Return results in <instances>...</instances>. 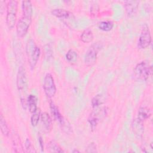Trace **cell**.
<instances>
[{"instance_id": "1", "label": "cell", "mask_w": 153, "mask_h": 153, "mask_svg": "<svg viewBox=\"0 0 153 153\" xmlns=\"http://www.w3.org/2000/svg\"><path fill=\"white\" fill-rule=\"evenodd\" d=\"M17 87L20 94V98L22 105L23 108L26 109L27 105V98L26 95L27 91V81L26 77V71L23 66H20L19 68V71L17 74Z\"/></svg>"}, {"instance_id": "2", "label": "cell", "mask_w": 153, "mask_h": 153, "mask_svg": "<svg viewBox=\"0 0 153 153\" xmlns=\"http://www.w3.org/2000/svg\"><path fill=\"white\" fill-rule=\"evenodd\" d=\"M26 54L28 57V62L32 69L36 66L39 59L41 50L35 43L34 41L30 39L27 41L26 47Z\"/></svg>"}, {"instance_id": "3", "label": "cell", "mask_w": 153, "mask_h": 153, "mask_svg": "<svg viewBox=\"0 0 153 153\" xmlns=\"http://www.w3.org/2000/svg\"><path fill=\"white\" fill-rule=\"evenodd\" d=\"M152 72V67L146 61L137 63L133 70L135 78L140 81H146L151 76Z\"/></svg>"}, {"instance_id": "4", "label": "cell", "mask_w": 153, "mask_h": 153, "mask_svg": "<svg viewBox=\"0 0 153 153\" xmlns=\"http://www.w3.org/2000/svg\"><path fill=\"white\" fill-rule=\"evenodd\" d=\"M18 2L16 0L10 1L7 5L6 23L10 29H13L16 22Z\"/></svg>"}, {"instance_id": "5", "label": "cell", "mask_w": 153, "mask_h": 153, "mask_svg": "<svg viewBox=\"0 0 153 153\" xmlns=\"http://www.w3.org/2000/svg\"><path fill=\"white\" fill-rule=\"evenodd\" d=\"M102 47L100 42L94 43L89 47L84 56V62L87 66H91L95 63L97 54Z\"/></svg>"}, {"instance_id": "6", "label": "cell", "mask_w": 153, "mask_h": 153, "mask_svg": "<svg viewBox=\"0 0 153 153\" xmlns=\"http://www.w3.org/2000/svg\"><path fill=\"white\" fill-rule=\"evenodd\" d=\"M32 22V17L22 16L16 23V32L19 37L25 36L30 27Z\"/></svg>"}, {"instance_id": "7", "label": "cell", "mask_w": 153, "mask_h": 153, "mask_svg": "<svg viewBox=\"0 0 153 153\" xmlns=\"http://www.w3.org/2000/svg\"><path fill=\"white\" fill-rule=\"evenodd\" d=\"M43 88L45 95L49 97H53L57 91L54 78L51 74H47L44 78Z\"/></svg>"}, {"instance_id": "8", "label": "cell", "mask_w": 153, "mask_h": 153, "mask_svg": "<svg viewBox=\"0 0 153 153\" xmlns=\"http://www.w3.org/2000/svg\"><path fill=\"white\" fill-rule=\"evenodd\" d=\"M91 113L90 114L88 117V122L92 128H94L96 126L99 121L104 118L107 114V109L106 107L99 108L96 107Z\"/></svg>"}, {"instance_id": "9", "label": "cell", "mask_w": 153, "mask_h": 153, "mask_svg": "<svg viewBox=\"0 0 153 153\" xmlns=\"http://www.w3.org/2000/svg\"><path fill=\"white\" fill-rule=\"evenodd\" d=\"M151 42V35L147 25L143 26L138 41V47L141 49L147 48Z\"/></svg>"}, {"instance_id": "10", "label": "cell", "mask_w": 153, "mask_h": 153, "mask_svg": "<svg viewBox=\"0 0 153 153\" xmlns=\"http://www.w3.org/2000/svg\"><path fill=\"white\" fill-rule=\"evenodd\" d=\"M49 105H50L51 112L54 120H56L62 126V127L68 128V126L66 125L67 121L63 118V117L60 112L58 108L56 106V105L54 104V103L53 101H50Z\"/></svg>"}, {"instance_id": "11", "label": "cell", "mask_w": 153, "mask_h": 153, "mask_svg": "<svg viewBox=\"0 0 153 153\" xmlns=\"http://www.w3.org/2000/svg\"><path fill=\"white\" fill-rule=\"evenodd\" d=\"M40 120L44 132L50 133L53 127L52 120L50 115L47 112H44L41 114Z\"/></svg>"}, {"instance_id": "12", "label": "cell", "mask_w": 153, "mask_h": 153, "mask_svg": "<svg viewBox=\"0 0 153 153\" xmlns=\"http://www.w3.org/2000/svg\"><path fill=\"white\" fill-rule=\"evenodd\" d=\"M139 2L138 1H126L124 2V7L128 17L134 16L138 8Z\"/></svg>"}, {"instance_id": "13", "label": "cell", "mask_w": 153, "mask_h": 153, "mask_svg": "<svg viewBox=\"0 0 153 153\" xmlns=\"http://www.w3.org/2000/svg\"><path fill=\"white\" fill-rule=\"evenodd\" d=\"M51 14L57 18L67 19L72 16V13L63 8H55L51 10Z\"/></svg>"}, {"instance_id": "14", "label": "cell", "mask_w": 153, "mask_h": 153, "mask_svg": "<svg viewBox=\"0 0 153 153\" xmlns=\"http://www.w3.org/2000/svg\"><path fill=\"white\" fill-rule=\"evenodd\" d=\"M23 16L32 17L33 13L32 5L30 1H23L22 2Z\"/></svg>"}, {"instance_id": "15", "label": "cell", "mask_w": 153, "mask_h": 153, "mask_svg": "<svg viewBox=\"0 0 153 153\" xmlns=\"http://www.w3.org/2000/svg\"><path fill=\"white\" fill-rule=\"evenodd\" d=\"M151 115V110L147 107H140L137 113V119L142 122L143 121L148 119Z\"/></svg>"}, {"instance_id": "16", "label": "cell", "mask_w": 153, "mask_h": 153, "mask_svg": "<svg viewBox=\"0 0 153 153\" xmlns=\"http://www.w3.org/2000/svg\"><path fill=\"white\" fill-rule=\"evenodd\" d=\"M37 97L33 94H29L27 98V105L31 113L34 112L38 108Z\"/></svg>"}, {"instance_id": "17", "label": "cell", "mask_w": 153, "mask_h": 153, "mask_svg": "<svg viewBox=\"0 0 153 153\" xmlns=\"http://www.w3.org/2000/svg\"><path fill=\"white\" fill-rule=\"evenodd\" d=\"M94 35L92 30L90 29H85L80 36V39L85 43H89L93 40Z\"/></svg>"}, {"instance_id": "18", "label": "cell", "mask_w": 153, "mask_h": 153, "mask_svg": "<svg viewBox=\"0 0 153 153\" xmlns=\"http://www.w3.org/2000/svg\"><path fill=\"white\" fill-rule=\"evenodd\" d=\"M47 148L50 152H63L64 151L60 147V146L55 140H50L47 145Z\"/></svg>"}, {"instance_id": "19", "label": "cell", "mask_w": 153, "mask_h": 153, "mask_svg": "<svg viewBox=\"0 0 153 153\" xmlns=\"http://www.w3.org/2000/svg\"><path fill=\"white\" fill-rule=\"evenodd\" d=\"M0 128L1 133L4 136H8L9 135L10 130L5 120V118L2 114L0 115Z\"/></svg>"}, {"instance_id": "20", "label": "cell", "mask_w": 153, "mask_h": 153, "mask_svg": "<svg viewBox=\"0 0 153 153\" xmlns=\"http://www.w3.org/2000/svg\"><path fill=\"white\" fill-rule=\"evenodd\" d=\"M66 59L70 63L76 62L78 59L77 52L73 49L69 50L66 54Z\"/></svg>"}, {"instance_id": "21", "label": "cell", "mask_w": 153, "mask_h": 153, "mask_svg": "<svg viewBox=\"0 0 153 153\" xmlns=\"http://www.w3.org/2000/svg\"><path fill=\"white\" fill-rule=\"evenodd\" d=\"M41 114V110L39 108H38L37 109L32 113V115L30 117V123L32 126H36L38 124L40 120Z\"/></svg>"}, {"instance_id": "22", "label": "cell", "mask_w": 153, "mask_h": 153, "mask_svg": "<svg viewBox=\"0 0 153 153\" xmlns=\"http://www.w3.org/2000/svg\"><path fill=\"white\" fill-rule=\"evenodd\" d=\"M114 26V24L111 21H102L98 25L99 28L103 31H109Z\"/></svg>"}, {"instance_id": "23", "label": "cell", "mask_w": 153, "mask_h": 153, "mask_svg": "<svg viewBox=\"0 0 153 153\" xmlns=\"http://www.w3.org/2000/svg\"><path fill=\"white\" fill-rule=\"evenodd\" d=\"M104 101V99L102 94H97L95 96L92 100H91V104L93 105V108H96L99 106L100 105L103 103Z\"/></svg>"}, {"instance_id": "24", "label": "cell", "mask_w": 153, "mask_h": 153, "mask_svg": "<svg viewBox=\"0 0 153 153\" xmlns=\"http://www.w3.org/2000/svg\"><path fill=\"white\" fill-rule=\"evenodd\" d=\"M85 152H97V148H96V145H95V143L94 142H91L90 143L87 147L86 149H85Z\"/></svg>"}, {"instance_id": "25", "label": "cell", "mask_w": 153, "mask_h": 153, "mask_svg": "<svg viewBox=\"0 0 153 153\" xmlns=\"http://www.w3.org/2000/svg\"><path fill=\"white\" fill-rule=\"evenodd\" d=\"M25 146V148L26 149V150L28 152H33V151L35 152V151H33L34 147L33 146L31 142L30 141V140L29 139H26Z\"/></svg>"}, {"instance_id": "26", "label": "cell", "mask_w": 153, "mask_h": 153, "mask_svg": "<svg viewBox=\"0 0 153 153\" xmlns=\"http://www.w3.org/2000/svg\"><path fill=\"white\" fill-rule=\"evenodd\" d=\"M5 2L4 1H0V11H1V13L2 14L4 10H5Z\"/></svg>"}, {"instance_id": "27", "label": "cell", "mask_w": 153, "mask_h": 153, "mask_svg": "<svg viewBox=\"0 0 153 153\" xmlns=\"http://www.w3.org/2000/svg\"><path fill=\"white\" fill-rule=\"evenodd\" d=\"M39 145L41 146V151H42L44 150V145H43V140H42V138L41 136L39 137Z\"/></svg>"}, {"instance_id": "28", "label": "cell", "mask_w": 153, "mask_h": 153, "mask_svg": "<svg viewBox=\"0 0 153 153\" xmlns=\"http://www.w3.org/2000/svg\"><path fill=\"white\" fill-rule=\"evenodd\" d=\"M79 152V151H78V150H76V149H75V150L73 151V152Z\"/></svg>"}]
</instances>
